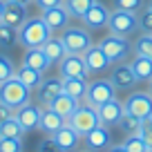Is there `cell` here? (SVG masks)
I'll return each instance as SVG.
<instances>
[{
	"instance_id": "40",
	"label": "cell",
	"mask_w": 152,
	"mask_h": 152,
	"mask_svg": "<svg viewBox=\"0 0 152 152\" xmlns=\"http://www.w3.org/2000/svg\"><path fill=\"white\" fill-rule=\"evenodd\" d=\"M11 116H14V110H11L9 105L0 103V123H2V121H7V119H11Z\"/></svg>"
},
{
	"instance_id": "37",
	"label": "cell",
	"mask_w": 152,
	"mask_h": 152,
	"mask_svg": "<svg viewBox=\"0 0 152 152\" xmlns=\"http://www.w3.org/2000/svg\"><path fill=\"white\" fill-rule=\"evenodd\" d=\"M141 139L145 141L148 148H152V119H143V123H141Z\"/></svg>"
},
{
	"instance_id": "5",
	"label": "cell",
	"mask_w": 152,
	"mask_h": 152,
	"mask_svg": "<svg viewBox=\"0 0 152 152\" xmlns=\"http://www.w3.org/2000/svg\"><path fill=\"white\" fill-rule=\"evenodd\" d=\"M61 40L65 43L67 54H85V49L92 47V34L87 27H65Z\"/></svg>"
},
{
	"instance_id": "31",
	"label": "cell",
	"mask_w": 152,
	"mask_h": 152,
	"mask_svg": "<svg viewBox=\"0 0 152 152\" xmlns=\"http://www.w3.org/2000/svg\"><path fill=\"white\" fill-rule=\"evenodd\" d=\"M132 47H134V54L152 58V34H141V36L134 40Z\"/></svg>"
},
{
	"instance_id": "32",
	"label": "cell",
	"mask_w": 152,
	"mask_h": 152,
	"mask_svg": "<svg viewBox=\"0 0 152 152\" xmlns=\"http://www.w3.org/2000/svg\"><path fill=\"white\" fill-rule=\"evenodd\" d=\"M16 69H18V67L14 65V61H11L9 56H5V54H0V85L5 81H9V78H14Z\"/></svg>"
},
{
	"instance_id": "22",
	"label": "cell",
	"mask_w": 152,
	"mask_h": 152,
	"mask_svg": "<svg viewBox=\"0 0 152 152\" xmlns=\"http://www.w3.org/2000/svg\"><path fill=\"white\" fill-rule=\"evenodd\" d=\"M16 78H18L20 83H23L27 90H31V92H36L38 90V85L43 83V78H45V74L43 72H38V69H34V67H27V65H20L18 69H16Z\"/></svg>"
},
{
	"instance_id": "2",
	"label": "cell",
	"mask_w": 152,
	"mask_h": 152,
	"mask_svg": "<svg viewBox=\"0 0 152 152\" xmlns=\"http://www.w3.org/2000/svg\"><path fill=\"white\" fill-rule=\"evenodd\" d=\"M67 123H69L76 132L81 134V137H85V134L92 132L96 125H101L99 110H96L94 105H90L87 101H81V103H78V107H76V112L67 119Z\"/></svg>"
},
{
	"instance_id": "18",
	"label": "cell",
	"mask_w": 152,
	"mask_h": 152,
	"mask_svg": "<svg viewBox=\"0 0 152 152\" xmlns=\"http://www.w3.org/2000/svg\"><path fill=\"white\" fill-rule=\"evenodd\" d=\"M29 14H27V7L25 5H18V2H11L7 0L5 2V14H2V23L9 25L14 29H20L25 23H27Z\"/></svg>"
},
{
	"instance_id": "14",
	"label": "cell",
	"mask_w": 152,
	"mask_h": 152,
	"mask_svg": "<svg viewBox=\"0 0 152 152\" xmlns=\"http://www.w3.org/2000/svg\"><path fill=\"white\" fill-rule=\"evenodd\" d=\"M110 14H112V11H110L103 2L96 0L94 5L87 9V14L83 16V25H85L90 31H94V29H103V27H107V23H110Z\"/></svg>"
},
{
	"instance_id": "23",
	"label": "cell",
	"mask_w": 152,
	"mask_h": 152,
	"mask_svg": "<svg viewBox=\"0 0 152 152\" xmlns=\"http://www.w3.org/2000/svg\"><path fill=\"white\" fill-rule=\"evenodd\" d=\"M43 52H45V56L49 58L52 65H58V63L65 58L67 49H65V43L61 40V36H49L47 43L43 45Z\"/></svg>"
},
{
	"instance_id": "12",
	"label": "cell",
	"mask_w": 152,
	"mask_h": 152,
	"mask_svg": "<svg viewBox=\"0 0 152 152\" xmlns=\"http://www.w3.org/2000/svg\"><path fill=\"white\" fill-rule=\"evenodd\" d=\"M40 112H43V107L38 103H25L23 107H18L14 112V116L18 119V123L23 125L25 132H31V130H38V125H40Z\"/></svg>"
},
{
	"instance_id": "27",
	"label": "cell",
	"mask_w": 152,
	"mask_h": 152,
	"mask_svg": "<svg viewBox=\"0 0 152 152\" xmlns=\"http://www.w3.org/2000/svg\"><path fill=\"white\" fill-rule=\"evenodd\" d=\"M141 123H143L141 119H137V116L125 112L123 116H121V121H119V128H121V132H123L125 137H134V134H141Z\"/></svg>"
},
{
	"instance_id": "11",
	"label": "cell",
	"mask_w": 152,
	"mask_h": 152,
	"mask_svg": "<svg viewBox=\"0 0 152 152\" xmlns=\"http://www.w3.org/2000/svg\"><path fill=\"white\" fill-rule=\"evenodd\" d=\"M58 94H63V78L61 76H45L43 83L36 90V101H38L40 107H49L52 101Z\"/></svg>"
},
{
	"instance_id": "7",
	"label": "cell",
	"mask_w": 152,
	"mask_h": 152,
	"mask_svg": "<svg viewBox=\"0 0 152 152\" xmlns=\"http://www.w3.org/2000/svg\"><path fill=\"white\" fill-rule=\"evenodd\" d=\"M116 99V87L112 85L110 78H96V81H90L87 85V94H85V101L94 107L107 103V101Z\"/></svg>"
},
{
	"instance_id": "42",
	"label": "cell",
	"mask_w": 152,
	"mask_h": 152,
	"mask_svg": "<svg viewBox=\"0 0 152 152\" xmlns=\"http://www.w3.org/2000/svg\"><path fill=\"white\" fill-rule=\"evenodd\" d=\"M5 2L7 0H0V23H2V14H5Z\"/></svg>"
},
{
	"instance_id": "41",
	"label": "cell",
	"mask_w": 152,
	"mask_h": 152,
	"mask_svg": "<svg viewBox=\"0 0 152 152\" xmlns=\"http://www.w3.org/2000/svg\"><path fill=\"white\" fill-rule=\"evenodd\" d=\"M105 152H128V150H125V148H123V143H116V145H114V143H112V145H110V148H107V150H105Z\"/></svg>"
},
{
	"instance_id": "44",
	"label": "cell",
	"mask_w": 152,
	"mask_h": 152,
	"mask_svg": "<svg viewBox=\"0 0 152 152\" xmlns=\"http://www.w3.org/2000/svg\"><path fill=\"white\" fill-rule=\"evenodd\" d=\"M148 83H150V85H148V92H150V94H152V78H150V81H148Z\"/></svg>"
},
{
	"instance_id": "24",
	"label": "cell",
	"mask_w": 152,
	"mask_h": 152,
	"mask_svg": "<svg viewBox=\"0 0 152 152\" xmlns=\"http://www.w3.org/2000/svg\"><path fill=\"white\" fill-rule=\"evenodd\" d=\"M78 103H81V101H76V99H72L69 94H65V92H63V94H58L56 99L52 101V105H49V107L54 110V112H58L63 116V119H69L72 114L76 112V107H78Z\"/></svg>"
},
{
	"instance_id": "10",
	"label": "cell",
	"mask_w": 152,
	"mask_h": 152,
	"mask_svg": "<svg viewBox=\"0 0 152 152\" xmlns=\"http://www.w3.org/2000/svg\"><path fill=\"white\" fill-rule=\"evenodd\" d=\"M110 81L116 87V92H130V90L137 87L139 78L134 76L130 63H116V65L112 67V72H110Z\"/></svg>"
},
{
	"instance_id": "25",
	"label": "cell",
	"mask_w": 152,
	"mask_h": 152,
	"mask_svg": "<svg viewBox=\"0 0 152 152\" xmlns=\"http://www.w3.org/2000/svg\"><path fill=\"white\" fill-rule=\"evenodd\" d=\"M87 85H90L87 78H63V92L76 101H85Z\"/></svg>"
},
{
	"instance_id": "36",
	"label": "cell",
	"mask_w": 152,
	"mask_h": 152,
	"mask_svg": "<svg viewBox=\"0 0 152 152\" xmlns=\"http://www.w3.org/2000/svg\"><path fill=\"white\" fill-rule=\"evenodd\" d=\"M0 152H23V139L0 137Z\"/></svg>"
},
{
	"instance_id": "48",
	"label": "cell",
	"mask_w": 152,
	"mask_h": 152,
	"mask_svg": "<svg viewBox=\"0 0 152 152\" xmlns=\"http://www.w3.org/2000/svg\"><path fill=\"white\" fill-rule=\"evenodd\" d=\"M150 119H152V116H150Z\"/></svg>"
},
{
	"instance_id": "43",
	"label": "cell",
	"mask_w": 152,
	"mask_h": 152,
	"mask_svg": "<svg viewBox=\"0 0 152 152\" xmlns=\"http://www.w3.org/2000/svg\"><path fill=\"white\" fill-rule=\"evenodd\" d=\"M11 2H18V5H25V7H27L29 2H31V0H11Z\"/></svg>"
},
{
	"instance_id": "17",
	"label": "cell",
	"mask_w": 152,
	"mask_h": 152,
	"mask_svg": "<svg viewBox=\"0 0 152 152\" xmlns=\"http://www.w3.org/2000/svg\"><path fill=\"white\" fill-rule=\"evenodd\" d=\"M40 18L47 23V27L52 29V34L54 31H63V29L67 27V23H69V11H67V7L65 5H61V7H52V9H45L43 14H40Z\"/></svg>"
},
{
	"instance_id": "26",
	"label": "cell",
	"mask_w": 152,
	"mask_h": 152,
	"mask_svg": "<svg viewBox=\"0 0 152 152\" xmlns=\"http://www.w3.org/2000/svg\"><path fill=\"white\" fill-rule=\"evenodd\" d=\"M130 67H132L134 76H137L139 81H150L152 78V58L134 54V58L130 61Z\"/></svg>"
},
{
	"instance_id": "30",
	"label": "cell",
	"mask_w": 152,
	"mask_h": 152,
	"mask_svg": "<svg viewBox=\"0 0 152 152\" xmlns=\"http://www.w3.org/2000/svg\"><path fill=\"white\" fill-rule=\"evenodd\" d=\"M18 43V29L0 23V49H9Z\"/></svg>"
},
{
	"instance_id": "16",
	"label": "cell",
	"mask_w": 152,
	"mask_h": 152,
	"mask_svg": "<svg viewBox=\"0 0 152 152\" xmlns=\"http://www.w3.org/2000/svg\"><path fill=\"white\" fill-rule=\"evenodd\" d=\"M99 119H101V125H107V128H112V125H119L121 116L125 114V107L123 103H121L119 99H112L107 101V103L99 105Z\"/></svg>"
},
{
	"instance_id": "38",
	"label": "cell",
	"mask_w": 152,
	"mask_h": 152,
	"mask_svg": "<svg viewBox=\"0 0 152 152\" xmlns=\"http://www.w3.org/2000/svg\"><path fill=\"white\" fill-rule=\"evenodd\" d=\"M38 152H61V148L56 145V141L52 137H45L43 141L38 143Z\"/></svg>"
},
{
	"instance_id": "29",
	"label": "cell",
	"mask_w": 152,
	"mask_h": 152,
	"mask_svg": "<svg viewBox=\"0 0 152 152\" xmlns=\"http://www.w3.org/2000/svg\"><path fill=\"white\" fill-rule=\"evenodd\" d=\"M94 2L96 0H65V7H67V11H69L72 18H81L83 20V16L87 14V9H90Z\"/></svg>"
},
{
	"instance_id": "33",
	"label": "cell",
	"mask_w": 152,
	"mask_h": 152,
	"mask_svg": "<svg viewBox=\"0 0 152 152\" xmlns=\"http://www.w3.org/2000/svg\"><path fill=\"white\" fill-rule=\"evenodd\" d=\"M123 148L128 152H148L150 148L145 145V141L141 139V134H134V137H125L123 139Z\"/></svg>"
},
{
	"instance_id": "39",
	"label": "cell",
	"mask_w": 152,
	"mask_h": 152,
	"mask_svg": "<svg viewBox=\"0 0 152 152\" xmlns=\"http://www.w3.org/2000/svg\"><path fill=\"white\" fill-rule=\"evenodd\" d=\"M34 2L40 7V11L52 9V7H61V5H65V0H34Z\"/></svg>"
},
{
	"instance_id": "1",
	"label": "cell",
	"mask_w": 152,
	"mask_h": 152,
	"mask_svg": "<svg viewBox=\"0 0 152 152\" xmlns=\"http://www.w3.org/2000/svg\"><path fill=\"white\" fill-rule=\"evenodd\" d=\"M52 36V29L47 27L40 16H34V18H27V23L18 29V43L23 45L25 49L31 47H43L47 43V38Z\"/></svg>"
},
{
	"instance_id": "19",
	"label": "cell",
	"mask_w": 152,
	"mask_h": 152,
	"mask_svg": "<svg viewBox=\"0 0 152 152\" xmlns=\"http://www.w3.org/2000/svg\"><path fill=\"white\" fill-rule=\"evenodd\" d=\"M65 123H67V119H63L58 112H54L52 107H43V112H40V125H38V130H43L47 137H52V134H56Z\"/></svg>"
},
{
	"instance_id": "8",
	"label": "cell",
	"mask_w": 152,
	"mask_h": 152,
	"mask_svg": "<svg viewBox=\"0 0 152 152\" xmlns=\"http://www.w3.org/2000/svg\"><path fill=\"white\" fill-rule=\"evenodd\" d=\"M123 107L128 114L137 116V119H150L152 116V94L150 92H132L128 99L123 101Z\"/></svg>"
},
{
	"instance_id": "28",
	"label": "cell",
	"mask_w": 152,
	"mask_h": 152,
	"mask_svg": "<svg viewBox=\"0 0 152 152\" xmlns=\"http://www.w3.org/2000/svg\"><path fill=\"white\" fill-rule=\"evenodd\" d=\"M23 134H25V130H23V125L18 123V119H16V116H11V119H7V121H2V123H0V137L23 139Z\"/></svg>"
},
{
	"instance_id": "35",
	"label": "cell",
	"mask_w": 152,
	"mask_h": 152,
	"mask_svg": "<svg viewBox=\"0 0 152 152\" xmlns=\"http://www.w3.org/2000/svg\"><path fill=\"white\" fill-rule=\"evenodd\" d=\"M112 2H114V9L130 11V14H137L143 7V0H112Z\"/></svg>"
},
{
	"instance_id": "46",
	"label": "cell",
	"mask_w": 152,
	"mask_h": 152,
	"mask_svg": "<svg viewBox=\"0 0 152 152\" xmlns=\"http://www.w3.org/2000/svg\"><path fill=\"white\" fill-rule=\"evenodd\" d=\"M148 7H152V0H150V2H148Z\"/></svg>"
},
{
	"instance_id": "20",
	"label": "cell",
	"mask_w": 152,
	"mask_h": 152,
	"mask_svg": "<svg viewBox=\"0 0 152 152\" xmlns=\"http://www.w3.org/2000/svg\"><path fill=\"white\" fill-rule=\"evenodd\" d=\"M83 58H85V65H87L90 72H105L107 67H112L110 58L103 54V49H101L99 45H92L90 49H85Z\"/></svg>"
},
{
	"instance_id": "6",
	"label": "cell",
	"mask_w": 152,
	"mask_h": 152,
	"mask_svg": "<svg viewBox=\"0 0 152 152\" xmlns=\"http://www.w3.org/2000/svg\"><path fill=\"white\" fill-rule=\"evenodd\" d=\"M110 34H116V36H132L134 31L139 29V18L137 14H130V11H121L114 9L110 14V23H107Z\"/></svg>"
},
{
	"instance_id": "45",
	"label": "cell",
	"mask_w": 152,
	"mask_h": 152,
	"mask_svg": "<svg viewBox=\"0 0 152 152\" xmlns=\"http://www.w3.org/2000/svg\"><path fill=\"white\" fill-rule=\"evenodd\" d=\"M76 152H92V150H87V148H83V150H76Z\"/></svg>"
},
{
	"instance_id": "3",
	"label": "cell",
	"mask_w": 152,
	"mask_h": 152,
	"mask_svg": "<svg viewBox=\"0 0 152 152\" xmlns=\"http://www.w3.org/2000/svg\"><path fill=\"white\" fill-rule=\"evenodd\" d=\"M29 101H31V90H27L16 76L0 85V103L9 105L14 112L18 107H23L25 103H29Z\"/></svg>"
},
{
	"instance_id": "13",
	"label": "cell",
	"mask_w": 152,
	"mask_h": 152,
	"mask_svg": "<svg viewBox=\"0 0 152 152\" xmlns=\"http://www.w3.org/2000/svg\"><path fill=\"white\" fill-rule=\"evenodd\" d=\"M85 141V148L92 152H105L110 145H112V132H110L107 125H96L92 132H87L83 137Z\"/></svg>"
},
{
	"instance_id": "9",
	"label": "cell",
	"mask_w": 152,
	"mask_h": 152,
	"mask_svg": "<svg viewBox=\"0 0 152 152\" xmlns=\"http://www.w3.org/2000/svg\"><path fill=\"white\" fill-rule=\"evenodd\" d=\"M58 72H61V78H87L90 76L83 54H65V58L58 63Z\"/></svg>"
},
{
	"instance_id": "34",
	"label": "cell",
	"mask_w": 152,
	"mask_h": 152,
	"mask_svg": "<svg viewBox=\"0 0 152 152\" xmlns=\"http://www.w3.org/2000/svg\"><path fill=\"white\" fill-rule=\"evenodd\" d=\"M137 18H139V31L152 34V7H143L137 14Z\"/></svg>"
},
{
	"instance_id": "47",
	"label": "cell",
	"mask_w": 152,
	"mask_h": 152,
	"mask_svg": "<svg viewBox=\"0 0 152 152\" xmlns=\"http://www.w3.org/2000/svg\"><path fill=\"white\" fill-rule=\"evenodd\" d=\"M148 152H152V148H150V150H148Z\"/></svg>"
},
{
	"instance_id": "15",
	"label": "cell",
	"mask_w": 152,
	"mask_h": 152,
	"mask_svg": "<svg viewBox=\"0 0 152 152\" xmlns=\"http://www.w3.org/2000/svg\"><path fill=\"white\" fill-rule=\"evenodd\" d=\"M52 139L56 141V145L61 148V152H76L78 145H81V141H83V137L76 132L69 123H65L56 134H52Z\"/></svg>"
},
{
	"instance_id": "21",
	"label": "cell",
	"mask_w": 152,
	"mask_h": 152,
	"mask_svg": "<svg viewBox=\"0 0 152 152\" xmlns=\"http://www.w3.org/2000/svg\"><path fill=\"white\" fill-rule=\"evenodd\" d=\"M23 65L34 67V69H38V72H43V74H45V72L52 67V63H49V58L45 56L43 47H31V49H25V54H23Z\"/></svg>"
},
{
	"instance_id": "4",
	"label": "cell",
	"mask_w": 152,
	"mask_h": 152,
	"mask_svg": "<svg viewBox=\"0 0 152 152\" xmlns=\"http://www.w3.org/2000/svg\"><path fill=\"white\" fill-rule=\"evenodd\" d=\"M99 47L103 49V54L110 58L112 65L123 63L125 58L130 56V52H132V43H130L125 36H116V34H107L99 43Z\"/></svg>"
}]
</instances>
